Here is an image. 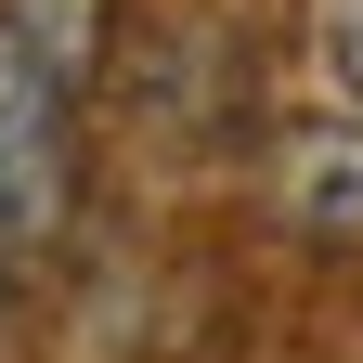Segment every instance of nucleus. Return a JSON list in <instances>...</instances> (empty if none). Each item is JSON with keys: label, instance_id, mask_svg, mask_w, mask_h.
<instances>
[{"label": "nucleus", "instance_id": "1", "mask_svg": "<svg viewBox=\"0 0 363 363\" xmlns=\"http://www.w3.org/2000/svg\"><path fill=\"white\" fill-rule=\"evenodd\" d=\"M65 208H78V78L0 26V220L26 247V234H65Z\"/></svg>", "mask_w": 363, "mask_h": 363}, {"label": "nucleus", "instance_id": "2", "mask_svg": "<svg viewBox=\"0 0 363 363\" xmlns=\"http://www.w3.org/2000/svg\"><path fill=\"white\" fill-rule=\"evenodd\" d=\"M259 208H272V234L363 259V117H286L259 156Z\"/></svg>", "mask_w": 363, "mask_h": 363}, {"label": "nucleus", "instance_id": "3", "mask_svg": "<svg viewBox=\"0 0 363 363\" xmlns=\"http://www.w3.org/2000/svg\"><path fill=\"white\" fill-rule=\"evenodd\" d=\"M0 26L39 39V52L91 91V78H104V39H117V0H0Z\"/></svg>", "mask_w": 363, "mask_h": 363}, {"label": "nucleus", "instance_id": "4", "mask_svg": "<svg viewBox=\"0 0 363 363\" xmlns=\"http://www.w3.org/2000/svg\"><path fill=\"white\" fill-rule=\"evenodd\" d=\"M325 78H337V117H363V0H325Z\"/></svg>", "mask_w": 363, "mask_h": 363}, {"label": "nucleus", "instance_id": "5", "mask_svg": "<svg viewBox=\"0 0 363 363\" xmlns=\"http://www.w3.org/2000/svg\"><path fill=\"white\" fill-rule=\"evenodd\" d=\"M0 298H13V220H0Z\"/></svg>", "mask_w": 363, "mask_h": 363}]
</instances>
